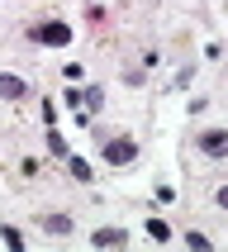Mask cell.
I'll return each instance as SVG.
<instances>
[{"mask_svg": "<svg viewBox=\"0 0 228 252\" xmlns=\"http://www.w3.org/2000/svg\"><path fill=\"white\" fill-rule=\"evenodd\" d=\"M214 200H219V210H228V186H219V190H214Z\"/></svg>", "mask_w": 228, "mask_h": 252, "instance_id": "12", "label": "cell"}, {"mask_svg": "<svg viewBox=\"0 0 228 252\" xmlns=\"http://www.w3.org/2000/svg\"><path fill=\"white\" fill-rule=\"evenodd\" d=\"M195 143H200L204 157H228V128H204Z\"/></svg>", "mask_w": 228, "mask_h": 252, "instance_id": "2", "label": "cell"}, {"mask_svg": "<svg viewBox=\"0 0 228 252\" xmlns=\"http://www.w3.org/2000/svg\"><path fill=\"white\" fill-rule=\"evenodd\" d=\"M90 243H95V248H124L128 233H124V228H95V233H90Z\"/></svg>", "mask_w": 228, "mask_h": 252, "instance_id": "4", "label": "cell"}, {"mask_svg": "<svg viewBox=\"0 0 228 252\" xmlns=\"http://www.w3.org/2000/svg\"><path fill=\"white\" fill-rule=\"evenodd\" d=\"M81 105H86L90 114H95L100 105H105V91H100V86H90V91H81Z\"/></svg>", "mask_w": 228, "mask_h": 252, "instance_id": "7", "label": "cell"}, {"mask_svg": "<svg viewBox=\"0 0 228 252\" xmlns=\"http://www.w3.org/2000/svg\"><path fill=\"white\" fill-rule=\"evenodd\" d=\"M28 86L19 81V76H10V71H0V100H24Z\"/></svg>", "mask_w": 228, "mask_h": 252, "instance_id": "5", "label": "cell"}, {"mask_svg": "<svg viewBox=\"0 0 228 252\" xmlns=\"http://www.w3.org/2000/svg\"><path fill=\"white\" fill-rule=\"evenodd\" d=\"M0 238L10 243V248H24V238H19V228H0Z\"/></svg>", "mask_w": 228, "mask_h": 252, "instance_id": "10", "label": "cell"}, {"mask_svg": "<svg viewBox=\"0 0 228 252\" xmlns=\"http://www.w3.org/2000/svg\"><path fill=\"white\" fill-rule=\"evenodd\" d=\"M43 228L57 233V238H67V233H71V219H67V214H43Z\"/></svg>", "mask_w": 228, "mask_h": 252, "instance_id": "6", "label": "cell"}, {"mask_svg": "<svg viewBox=\"0 0 228 252\" xmlns=\"http://www.w3.org/2000/svg\"><path fill=\"white\" fill-rule=\"evenodd\" d=\"M28 38L43 43V48H67V43H71V24H57V19H48V24H33V29H28Z\"/></svg>", "mask_w": 228, "mask_h": 252, "instance_id": "1", "label": "cell"}, {"mask_svg": "<svg viewBox=\"0 0 228 252\" xmlns=\"http://www.w3.org/2000/svg\"><path fill=\"white\" fill-rule=\"evenodd\" d=\"M71 176H76V181H90V162H81V157H71Z\"/></svg>", "mask_w": 228, "mask_h": 252, "instance_id": "9", "label": "cell"}, {"mask_svg": "<svg viewBox=\"0 0 228 252\" xmlns=\"http://www.w3.org/2000/svg\"><path fill=\"white\" fill-rule=\"evenodd\" d=\"M147 238H152V243H167V238H171L167 219H147Z\"/></svg>", "mask_w": 228, "mask_h": 252, "instance_id": "8", "label": "cell"}, {"mask_svg": "<svg viewBox=\"0 0 228 252\" xmlns=\"http://www.w3.org/2000/svg\"><path fill=\"white\" fill-rule=\"evenodd\" d=\"M48 148H53V153L62 157V153H67V138H62V133H48Z\"/></svg>", "mask_w": 228, "mask_h": 252, "instance_id": "11", "label": "cell"}, {"mask_svg": "<svg viewBox=\"0 0 228 252\" xmlns=\"http://www.w3.org/2000/svg\"><path fill=\"white\" fill-rule=\"evenodd\" d=\"M133 157H138V143H128V138L105 143V162H110V167H128Z\"/></svg>", "mask_w": 228, "mask_h": 252, "instance_id": "3", "label": "cell"}]
</instances>
